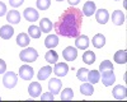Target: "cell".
<instances>
[{
    "label": "cell",
    "mask_w": 127,
    "mask_h": 102,
    "mask_svg": "<svg viewBox=\"0 0 127 102\" xmlns=\"http://www.w3.org/2000/svg\"><path fill=\"white\" fill-rule=\"evenodd\" d=\"M13 35H14V29L10 24H5L3 27H0V37L3 40H10Z\"/></svg>",
    "instance_id": "obj_13"
},
{
    "label": "cell",
    "mask_w": 127,
    "mask_h": 102,
    "mask_svg": "<svg viewBox=\"0 0 127 102\" xmlns=\"http://www.w3.org/2000/svg\"><path fill=\"white\" fill-rule=\"evenodd\" d=\"M100 80V73L99 70H89L88 71V77H87V82L92 84H95Z\"/></svg>",
    "instance_id": "obj_20"
},
{
    "label": "cell",
    "mask_w": 127,
    "mask_h": 102,
    "mask_svg": "<svg viewBox=\"0 0 127 102\" xmlns=\"http://www.w3.org/2000/svg\"><path fill=\"white\" fill-rule=\"evenodd\" d=\"M41 92H42V87L39 82H32L28 87V93L32 98H37L38 96H41Z\"/></svg>",
    "instance_id": "obj_8"
},
{
    "label": "cell",
    "mask_w": 127,
    "mask_h": 102,
    "mask_svg": "<svg viewBox=\"0 0 127 102\" xmlns=\"http://www.w3.org/2000/svg\"><path fill=\"white\" fill-rule=\"evenodd\" d=\"M9 3H10V5H12L13 8H18V6H20L24 3V0H9Z\"/></svg>",
    "instance_id": "obj_33"
},
{
    "label": "cell",
    "mask_w": 127,
    "mask_h": 102,
    "mask_svg": "<svg viewBox=\"0 0 127 102\" xmlns=\"http://www.w3.org/2000/svg\"><path fill=\"white\" fill-rule=\"evenodd\" d=\"M59 45V37L56 35H48L45 40V46L47 49H55Z\"/></svg>",
    "instance_id": "obj_19"
},
{
    "label": "cell",
    "mask_w": 127,
    "mask_h": 102,
    "mask_svg": "<svg viewBox=\"0 0 127 102\" xmlns=\"http://www.w3.org/2000/svg\"><path fill=\"white\" fill-rule=\"evenodd\" d=\"M51 73H52V69H51V66H42L41 69H39V71H38V74H37V78H38V80H46L50 75H51Z\"/></svg>",
    "instance_id": "obj_21"
},
{
    "label": "cell",
    "mask_w": 127,
    "mask_h": 102,
    "mask_svg": "<svg viewBox=\"0 0 127 102\" xmlns=\"http://www.w3.org/2000/svg\"><path fill=\"white\" fill-rule=\"evenodd\" d=\"M18 83V77L14 71H8L3 77V84L5 88H14Z\"/></svg>",
    "instance_id": "obj_3"
},
{
    "label": "cell",
    "mask_w": 127,
    "mask_h": 102,
    "mask_svg": "<svg viewBox=\"0 0 127 102\" xmlns=\"http://www.w3.org/2000/svg\"><path fill=\"white\" fill-rule=\"evenodd\" d=\"M19 75L24 80H31L32 78H33V75H34V70H33L32 66L24 64V65H22L19 68Z\"/></svg>",
    "instance_id": "obj_4"
},
{
    "label": "cell",
    "mask_w": 127,
    "mask_h": 102,
    "mask_svg": "<svg viewBox=\"0 0 127 102\" xmlns=\"http://www.w3.org/2000/svg\"><path fill=\"white\" fill-rule=\"evenodd\" d=\"M67 1H69V4L71 6H75V5H78L80 3V0H67Z\"/></svg>",
    "instance_id": "obj_37"
},
{
    "label": "cell",
    "mask_w": 127,
    "mask_h": 102,
    "mask_svg": "<svg viewBox=\"0 0 127 102\" xmlns=\"http://www.w3.org/2000/svg\"><path fill=\"white\" fill-rule=\"evenodd\" d=\"M83 61L85 64H88V65L94 64V61H95V54L93 52V51H85L84 55H83Z\"/></svg>",
    "instance_id": "obj_28"
},
{
    "label": "cell",
    "mask_w": 127,
    "mask_h": 102,
    "mask_svg": "<svg viewBox=\"0 0 127 102\" xmlns=\"http://www.w3.org/2000/svg\"><path fill=\"white\" fill-rule=\"evenodd\" d=\"M41 33H42V31L37 26H31L28 28V36H31L32 38H39L41 37Z\"/></svg>",
    "instance_id": "obj_29"
},
{
    "label": "cell",
    "mask_w": 127,
    "mask_h": 102,
    "mask_svg": "<svg viewBox=\"0 0 127 102\" xmlns=\"http://www.w3.org/2000/svg\"><path fill=\"white\" fill-rule=\"evenodd\" d=\"M114 61L117 64H126L127 63V52L126 50H118L117 52L114 54Z\"/></svg>",
    "instance_id": "obj_22"
},
{
    "label": "cell",
    "mask_w": 127,
    "mask_h": 102,
    "mask_svg": "<svg viewBox=\"0 0 127 102\" xmlns=\"http://www.w3.org/2000/svg\"><path fill=\"white\" fill-rule=\"evenodd\" d=\"M80 92H81V95H84V96H92L94 93V87H93L92 83L85 82L84 84L80 86Z\"/></svg>",
    "instance_id": "obj_26"
},
{
    "label": "cell",
    "mask_w": 127,
    "mask_h": 102,
    "mask_svg": "<svg viewBox=\"0 0 127 102\" xmlns=\"http://www.w3.org/2000/svg\"><path fill=\"white\" fill-rule=\"evenodd\" d=\"M5 14H6V5L3 1H0V17H3Z\"/></svg>",
    "instance_id": "obj_36"
},
{
    "label": "cell",
    "mask_w": 127,
    "mask_h": 102,
    "mask_svg": "<svg viewBox=\"0 0 127 102\" xmlns=\"http://www.w3.org/2000/svg\"><path fill=\"white\" fill-rule=\"evenodd\" d=\"M95 10H97L95 3L92 1V0H89V1H87L85 4H84L81 13H83V15H85V17H92V15L95 13Z\"/></svg>",
    "instance_id": "obj_12"
},
{
    "label": "cell",
    "mask_w": 127,
    "mask_h": 102,
    "mask_svg": "<svg viewBox=\"0 0 127 102\" xmlns=\"http://www.w3.org/2000/svg\"><path fill=\"white\" fill-rule=\"evenodd\" d=\"M112 22L116 26H122L125 23V14L122 10H114L112 13Z\"/></svg>",
    "instance_id": "obj_16"
},
{
    "label": "cell",
    "mask_w": 127,
    "mask_h": 102,
    "mask_svg": "<svg viewBox=\"0 0 127 102\" xmlns=\"http://www.w3.org/2000/svg\"><path fill=\"white\" fill-rule=\"evenodd\" d=\"M6 71V64L3 59H0V74H4Z\"/></svg>",
    "instance_id": "obj_35"
},
{
    "label": "cell",
    "mask_w": 127,
    "mask_h": 102,
    "mask_svg": "<svg viewBox=\"0 0 127 102\" xmlns=\"http://www.w3.org/2000/svg\"><path fill=\"white\" fill-rule=\"evenodd\" d=\"M61 87H62V82L57 78H51L48 80V91L51 92L52 95H59L60 91H61Z\"/></svg>",
    "instance_id": "obj_5"
},
{
    "label": "cell",
    "mask_w": 127,
    "mask_h": 102,
    "mask_svg": "<svg viewBox=\"0 0 127 102\" xmlns=\"http://www.w3.org/2000/svg\"><path fill=\"white\" fill-rule=\"evenodd\" d=\"M72 97H74V91L71 88H65L61 92V100H64V101H69Z\"/></svg>",
    "instance_id": "obj_30"
},
{
    "label": "cell",
    "mask_w": 127,
    "mask_h": 102,
    "mask_svg": "<svg viewBox=\"0 0 127 102\" xmlns=\"http://www.w3.org/2000/svg\"><path fill=\"white\" fill-rule=\"evenodd\" d=\"M0 100H1V97H0Z\"/></svg>",
    "instance_id": "obj_40"
},
{
    "label": "cell",
    "mask_w": 127,
    "mask_h": 102,
    "mask_svg": "<svg viewBox=\"0 0 127 102\" xmlns=\"http://www.w3.org/2000/svg\"><path fill=\"white\" fill-rule=\"evenodd\" d=\"M109 71H113V64H112V61H109V60L102 61L100 65H99V73L100 74H104V73H109Z\"/></svg>",
    "instance_id": "obj_25"
},
{
    "label": "cell",
    "mask_w": 127,
    "mask_h": 102,
    "mask_svg": "<svg viewBox=\"0 0 127 102\" xmlns=\"http://www.w3.org/2000/svg\"><path fill=\"white\" fill-rule=\"evenodd\" d=\"M95 19L100 24H105L109 19V13L107 9H98L95 10Z\"/></svg>",
    "instance_id": "obj_9"
},
{
    "label": "cell",
    "mask_w": 127,
    "mask_h": 102,
    "mask_svg": "<svg viewBox=\"0 0 127 102\" xmlns=\"http://www.w3.org/2000/svg\"><path fill=\"white\" fill-rule=\"evenodd\" d=\"M6 20L10 24H18L20 22V14L18 10H10L6 14Z\"/></svg>",
    "instance_id": "obj_18"
},
{
    "label": "cell",
    "mask_w": 127,
    "mask_h": 102,
    "mask_svg": "<svg viewBox=\"0 0 127 102\" xmlns=\"http://www.w3.org/2000/svg\"><path fill=\"white\" fill-rule=\"evenodd\" d=\"M83 24V13L78 8L70 6L61 14L59 20L55 23L56 33L64 37H78Z\"/></svg>",
    "instance_id": "obj_1"
},
{
    "label": "cell",
    "mask_w": 127,
    "mask_h": 102,
    "mask_svg": "<svg viewBox=\"0 0 127 102\" xmlns=\"http://www.w3.org/2000/svg\"><path fill=\"white\" fill-rule=\"evenodd\" d=\"M112 93H113V97L116 100H126V97H127V88L125 86H122V84L114 86Z\"/></svg>",
    "instance_id": "obj_7"
},
{
    "label": "cell",
    "mask_w": 127,
    "mask_h": 102,
    "mask_svg": "<svg viewBox=\"0 0 127 102\" xmlns=\"http://www.w3.org/2000/svg\"><path fill=\"white\" fill-rule=\"evenodd\" d=\"M52 71H54L57 77H65L69 71V66H67L66 63H56Z\"/></svg>",
    "instance_id": "obj_11"
},
{
    "label": "cell",
    "mask_w": 127,
    "mask_h": 102,
    "mask_svg": "<svg viewBox=\"0 0 127 102\" xmlns=\"http://www.w3.org/2000/svg\"><path fill=\"white\" fill-rule=\"evenodd\" d=\"M19 57L22 61H24V63H33V61H36L37 57H38V52L33 47H27L23 51H20Z\"/></svg>",
    "instance_id": "obj_2"
},
{
    "label": "cell",
    "mask_w": 127,
    "mask_h": 102,
    "mask_svg": "<svg viewBox=\"0 0 127 102\" xmlns=\"http://www.w3.org/2000/svg\"><path fill=\"white\" fill-rule=\"evenodd\" d=\"M31 42L29 40V36L27 33H19L18 37H17V45L20 46V47H27Z\"/></svg>",
    "instance_id": "obj_24"
},
{
    "label": "cell",
    "mask_w": 127,
    "mask_h": 102,
    "mask_svg": "<svg viewBox=\"0 0 127 102\" xmlns=\"http://www.w3.org/2000/svg\"><path fill=\"white\" fill-rule=\"evenodd\" d=\"M88 69L85 68H81L76 71V78L80 80V82H87V77H88Z\"/></svg>",
    "instance_id": "obj_31"
},
{
    "label": "cell",
    "mask_w": 127,
    "mask_h": 102,
    "mask_svg": "<svg viewBox=\"0 0 127 102\" xmlns=\"http://www.w3.org/2000/svg\"><path fill=\"white\" fill-rule=\"evenodd\" d=\"M36 4L39 10H47L51 5V0H37Z\"/></svg>",
    "instance_id": "obj_32"
},
{
    "label": "cell",
    "mask_w": 127,
    "mask_h": 102,
    "mask_svg": "<svg viewBox=\"0 0 127 102\" xmlns=\"http://www.w3.org/2000/svg\"><path fill=\"white\" fill-rule=\"evenodd\" d=\"M92 44L95 49H102L104 45H105V36L102 35V33H97L93 40H92Z\"/></svg>",
    "instance_id": "obj_17"
},
{
    "label": "cell",
    "mask_w": 127,
    "mask_h": 102,
    "mask_svg": "<svg viewBox=\"0 0 127 102\" xmlns=\"http://www.w3.org/2000/svg\"><path fill=\"white\" fill-rule=\"evenodd\" d=\"M62 56L66 61H74L78 57V49L72 47V46H67L65 50L62 51Z\"/></svg>",
    "instance_id": "obj_6"
},
{
    "label": "cell",
    "mask_w": 127,
    "mask_h": 102,
    "mask_svg": "<svg viewBox=\"0 0 127 102\" xmlns=\"http://www.w3.org/2000/svg\"><path fill=\"white\" fill-rule=\"evenodd\" d=\"M39 28H41V31H42L43 33H48L50 31H51V28H52L51 20H50L48 18H42V19L39 20Z\"/></svg>",
    "instance_id": "obj_27"
},
{
    "label": "cell",
    "mask_w": 127,
    "mask_h": 102,
    "mask_svg": "<svg viewBox=\"0 0 127 102\" xmlns=\"http://www.w3.org/2000/svg\"><path fill=\"white\" fill-rule=\"evenodd\" d=\"M116 82V75L113 71H109V73H104L102 74V83L105 87H111L113 83Z\"/></svg>",
    "instance_id": "obj_15"
},
{
    "label": "cell",
    "mask_w": 127,
    "mask_h": 102,
    "mask_svg": "<svg viewBox=\"0 0 127 102\" xmlns=\"http://www.w3.org/2000/svg\"><path fill=\"white\" fill-rule=\"evenodd\" d=\"M56 1H64V0H56Z\"/></svg>",
    "instance_id": "obj_38"
},
{
    "label": "cell",
    "mask_w": 127,
    "mask_h": 102,
    "mask_svg": "<svg viewBox=\"0 0 127 102\" xmlns=\"http://www.w3.org/2000/svg\"><path fill=\"white\" fill-rule=\"evenodd\" d=\"M116 1H118V0H116Z\"/></svg>",
    "instance_id": "obj_39"
},
{
    "label": "cell",
    "mask_w": 127,
    "mask_h": 102,
    "mask_svg": "<svg viewBox=\"0 0 127 102\" xmlns=\"http://www.w3.org/2000/svg\"><path fill=\"white\" fill-rule=\"evenodd\" d=\"M45 59L48 64H56L59 61V54L56 51H54L52 49H50V51H47L46 55H45Z\"/></svg>",
    "instance_id": "obj_23"
},
{
    "label": "cell",
    "mask_w": 127,
    "mask_h": 102,
    "mask_svg": "<svg viewBox=\"0 0 127 102\" xmlns=\"http://www.w3.org/2000/svg\"><path fill=\"white\" fill-rule=\"evenodd\" d=\"M23 17L26 18V20H29V22H36V20H38L39 18V14L36 9L33 8H27L24 9L23 12Z\"/></svg>",
    "instance_id": "obj_10"
},
{
    "label": "cell",
    "mask_w": 127,
    "mask_h": 102,
    "mask_svg": "<svg viewBox=\"0 0 127 102\" xmlns=\"http://www.w3.org/2000/svg\"><path fill=\"white\" fill-rule=\"evenodd\" d=\"M75 46H76V49H80V50H87L88 47H89V38H88V36H85V35H79L78 37H76V41H75Z\"/></svg>",
    "instance_id": "obj_14"
},
{
    "label": "cell",
    "mask_w": 127,
    "mask_h": 102,
    "mask_svg": "<svg viewBox=\"0 0 127 102\" xmlns=\"http://www.w3.org/2000/svg\"><path fill=\"white\" fill-rule=\"evenodd\" d=\"M55 98V95H52L51 93V92H47V93H43V95H42L41 96V100H50V101H52V100H54Z\"/></svg>",
    "instance_id": "obj_34"
}]
</instances>
